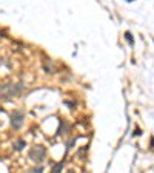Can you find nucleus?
Returning a JSON list of instances; mask_svg holds the SVG:
<instances>
[{
  "mask_svg": "<svg viewBox=\"0 0 154 173\" xmlns=\"http://www.w3.org/2000/svg\"><path fill=\"white\" fill-rule=\"evenodd\" d=\"M23 90L22 84H3L0 86V99L3 101H9V99L19 96Z\"/></svg>",
  "mask_w": 154,
  "mask_h": 173,
  "instance_id": "nucleus-1",
  "label": "nucleus"
},
{
  "mask_svg": "<svg viewBox=\"0 0 154 173\" xmlns=\"http://www.w3.org/2000/svg\"><path fill=\"white\" fill-rule=\"evenodd\" d=\"M23 147H25V141H19V142L14 145V148H16V150H22Z\"/></svg>",
  "mask_w": 154,
  "mask_h": 173,
  "instance_id": "nucleus-5",
  "label": "nucleus"
},
{
  "mask_svg": "<svg viewBox=\"0 0 154 173\" xmlns=\"http://www.w3.org/2000/svg\"><path fill=\"white\" fill-rule=\"evenodd\" d=\"M43 66H45L46 73H51V74H52V73L56 71V66H54V63H52L51 59H45V61H43Z\"/></svg>",
  "mask_w": 154,
  "mask_h": 173,
  "instance_id": "nucleus-4",
  "label": "nucleus"
},
{
  "mask_svg": "<svg viewBox=\"0 0 154 173\" xmlns=\"http://www.w3.org/2000/svg\"><path fill=\"white\" fill-rule=\"evenodd\" d=\"M125 36H126V39H128V42H130V43H133V37H131V34H130V32H126Z\"/></svg>",
  "mask_w": 154,
  "mask_h": 173,
  "instance_id": "nucleus-7",
  "label": "nucleus"
},
{
  "mask_svg": "<svg viewBox=\"0 0 154 173\" xmlns=\"http://www.w3.org/2000/svg\"><path fill=\"white\" fill-rule=\"evenodd\" d=\"M45 155H46V150L42 147V145H37V147H32L29 150V159L34 162H42L45 159Z\"/></svg>",
  "mask_w": 154,
  "mask_h": 173,
  "instance_id": "nucleus-2",
  "label": "nucleus"
},
{
  "mask_svg": "<svg viewBox=\"0 0 154 173\" xmlns=\"http://www.w3.org/2000/svg\"><path fill=\"white\" fill-rule=\"evenodd\" d=\"M62 167H63V162H59V164H56L54 167H52V172H59Z\"/></svg>",
  "mask_w": 154,
  "mask_h": 173,
  "instance_id": "nucleus-6",
  "label": "nucleus"
},
{
  "mask_svg": "<svg viewBox=\"0 0 154 173\" xmlns=\"http://www.w3.org/2000/svg\"><path fill=\"white\" fill-rule=\"evenodd\" d=\"M22 122H23V113L22 111H14L11 115V127L12 128H20L22 127Z\"/></svg>",
  "mask_w": 154,
  "mask_h": 173,
  "instance_id": "nucleus-3",
  "label": "nucleus"
}]
</instances>
